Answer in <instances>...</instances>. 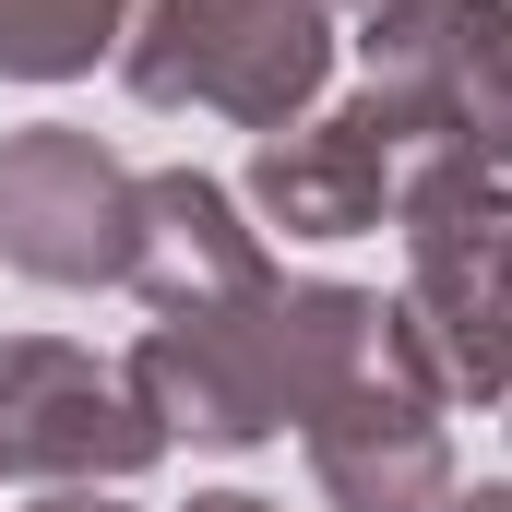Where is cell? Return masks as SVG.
<instances>
[{
    "label": "cell",
    "mask_w": 512,
    "mask_h": 512,
    "mask_svg": "<svg viewBox=\"0 0 512 512\" xmlns=\"http://www.w3.org/2000/svg\"><path fill=\"white\" fill-rule=\"evenodd\" d=\"M358 84L417 155L512 179V0H382L358 24Z\"/></svg>",
    "instance_id": "277c9868"
},
{
    "label": "cell",
    "mask_w": 512,
    "mask_h": 512,
    "mask_svg": "<svg viewBox=\"0 0 512 512\" xmlns=\"http://www.w3.org/2000/svg\"><path fill=\"white\" fill-rule=\"evenodd\" d=\"M167 453V429L143 417V393L60 346V334H0V477L12 489H120Z\"/></svg>",
    "instance_id": "8992f818"
},
{
    "label": "cell",
    "mask_w": 512,
    "mask_h": 512,
    "mask_svg": "<svg viewBox=\"0 0 512 512\" xmlns=\"http://www.w3.org/2000/svg\"><path fill=\"white\" fill-rule=\"evenodd\" d=\"M131 203H143V167H120L72 120H36L0 143V262L36 286H120Z\"/></svg>",
    "instance_id": "52a82bcc"
},
{
    "label": "cell",
    "mask_w": 512,
    "mask_h": 512,
    "mask_svg": "<svg viewBox=\"0 0 512 512\" xmlns=\"http://www.w3.org/2000/svg\"><path fill=\"white\" fill-rule=\"evenodd\" d=\"M334 0H131L120 84L143 108H203L239 131H286L334 84Z\"/></svg>",
    "instance_id": "7a4b0ae2"
},
{
    "label": "cell",
    "mask_w": 512,
    "mask_h": 512,
    "mask_svg": "<svg viewBox=\"0 0 512 512\" xmlns=\"http://www.w3.org/2000/svg\"><path fill=\"white\" fill-rule=\"evenodd\" d=\"M405 346L453 405H512V179L489 167H417L405 191Z\"/></svg>",
    "instance_id": "3957f363"
},
{
    "label": "cell",
    "mask_w": 512,
    "mask_h": 512,
    "mask_svg": "<svg viewBox=\"0 0 512 512\" xmlns=\"http://www.w3.org/2000/svg\"><path fill=\"white\" fill-rule=\"evenodd\" d=\"M417 167H441V155H417V143L393 131V108L358 84L346 108H310V120L262 131L239 203H251L262 227H286V239H370V227L405 215Z\"/></svg>",
    "instance_id": "ba28073f"
},
{
    "label": "cell",
    "mask_w": 512,
    "mask_h": 512,
    "mask_svg": "<svg viewBox=\"0 0 512 512\" xmlns=\"http://www.w3.org/2000/svg\"><path fill=\"white\" fill-rule=\"evenodd\" d=\"M36 512H131V501H108V489H48Z\"/></svg>",
    "instance_id": "8fae6325"
},
{
    "label": "cell",
    "mask_w": 512,
    "mask_h": 512,
    "mask_svg": "<svg viewBox=\"0 0 512 512\" xmlns=\"http://www.w3.org/2000/svg\"><path fill=\"white\" fill-rule=\"evenodd\" d=\"M131 0H0V84H72L120 60Z\"/></svg>",
    "instance_id": "30bf717a"
},
{
    "label": "cell",
    "mask_w": 512,
    "mask_h": 512,
    "mask_svg": "<svg viewBox=\"0 0 512 512\" xmlns=\"http://www.w3.org/2000/svg\"><path fill=\"white\" fill-rule=\"evenodd\" d=\"M191 512H274V501H251V489H203Z\"/></svg>",
    "instance_id": "4fadbf2b"
},
{
    "label": "cell",
    "mask_w": 512,
    "mask_h": 512,
    "mask_svg": "<svg viewBox=\"0 0 512 512\" xmlns=\"http://www.w3.org/2000/svg\"><path fill=\"white\" fill-rule=\"evenodd\" d=\"M274 251H262L251 203L203 167H143V203H131V298L143 310H203V298H239L262 286Z\"/></svg>",
    "instance_id": "9c48e42d"
},
{
    "label": "cell",
    "mask_w": 512,
    "mask_h": 512,
    "mask_svg": "<svg viewBox=\"0 0 512 512\" xmlns=\"http://www.w3.org/2000/svg\"><path fill=\"white\" fill-rule=\"evenodd\" d=\"M453 512H512V477H489V489H453Z\"/></svg>",
    "instance_id": "7c38bea8"
},
{
    "label": "cell",
    "mask_w": 512,
    "mask_h": 512,
    "mask_svg": "<svg viewBox=\"0 0 512 512\" xmlns=\"http://www.w3.org/2000/svg\"><path fill=\"white\" fill-rule=\"evenodd\" d=\"M393 346V298L370 286H334V274H262L239 298H203V310H155L131 334L120 382L143 393V417L167 441H203V453H251L310 429V405L370 370Z\"/></svg>",
    "instance_id": "6da1fadb"
},
{
    "label": "cell",
    "mask_w": 512,
    "mask_h": 512,
    "mask_svg": "<svg viewBox=\"0 0 512 512\" xmlns=\"http://www.w3.org/2000/svg\"><path fill=\"white\" fill-rule=\"evenodd\" d=\"M441 405L453 393L429 382V358L393 322V346L370 370H346L310 405V429H298L322 512H453V429H441Z\"/></svg>",
    "instance_id": "5b68a950"
}]
</instances>
